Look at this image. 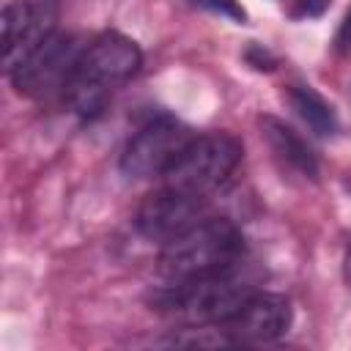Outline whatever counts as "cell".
<instances>
[{
  "label": "cell",
  "instance_id": "6da1fadb",
  "mask_svg": "<svg viewBox=\"0 0 351 351\" xmlns=\"http://www.w3.org/2000/svg\"><path fill=\"white\" fill-rule=\"evenodd\" d=\"M255 291V280L244 274L241 263H236L211 274L165 282L151 291L148 302L156 313L181 326H222Z\"/></svg>",
  "mask_w": 351,
  "mask_h": 351
},
{
  "label": "cell",
  "instance_id": "7a4b0ae2",
  "mask_svg": "<svg viewBox=\"0 0 351 351\" xmlns=\"http://www.w3.org/2000/svg\"><path fill=\"white\" fill-rule=\"evenodd\" d=\"M140 66L143 52L137 41L123 33L107 30L85 44L63 99L80 118L90 121L107 107L110 96L140 71Z\"/></svg>",
  "mask_w": 351,
  "mask_h": 351
},
{
  "label": "cell",
  "instance_id": "3957f363",
  "mask_svg": "<svg viewBox=\"0 0 351 351\" xmlns=\"http://www.w3.org/2000/svg\"><path fill=\"white\" fill-rule=\"evenodd\" d=\"M244 233L228 217H206L186 233L162 244L159 277L165 282H178L200 274H211L241 263Z\"/></svg>",
  "mask_w": 351,
  "mask_h": 351
},
{
  "label": "cell",
  "instance_id": "277c9868",
  "mask_svg": "<svg viewBox=\"0 0 351 351\" xmlns=\"http://www.w3.org/2000/svg\"><path fill=\"white\" fill-rule=\"evenodd\" d=\"M241 156H244V145L230 132L219 129V132L192 134V140L184 145L173 167L165 173V184L208 197L233 176Z\"/></svg>",
  "mask_w": 351,
  "mask_h": 351
},
{
  "label": "cell",
  "instance_id": "5b68a950",
  "mask_svg": "<svg viewBox=\"0 0 351 351\" xmlns=\"http://www.w3.org/2000/svg\"><path fill=\"white\" fill-rule=\"evenodd\" d=\"M82 49L85 44L74 33L55 30L8 74V80L19 96H27L36 101L63 96Z\"/></svg>",
  "mask_w": 351,
  "mask_h": 351
},
{
  "label": "cell",
  "instance_id": "8992f818",
  "mask_svg": "<svg viewBox=\"0 0 351 351\" xmlns=\"http://www.w3.org/2000/svg\"><path fill=\"white\" fill-rule=\"evenodd\" d=\"M192 129L173 115H156L143 123L121 151L118 170L126 181L165 178L184 145L192 140Z\"/></svg>",
  "mask_w": 351,
  "mask_h": 351
},
{
  "label": "cell",
  "instance_id": "52a82bcc",
  "mask_svg": "<svg viewBox=\"0 0 351 351\" xmlns=\"http://www.w3.org/2000/svg\"><path fill=\"white\" fill-rule=\"evenodd\" d=\"M206 217H208V197L162 184L159 189L148 192L140 200V206L134 211V228L148 241L167 244L176 236L195 228Z\"/></svg>",
  "mask_w": 351,
  "mask_h": 351
},
{
  "label": "cell",
  "instance_id": "ba28073f",
  "mask_svg": "<svg viewBox=\"0 0 351 351\" xmlns=\"http://www.w3.org/2000/svg\"><path fill=\"white\" fill-rule=\"evenodd\" d=\"M58 30V0H11L3 8V69L11 74Z\"/></svg>",
  "mask_w": 351,
  "mask_h": 351
},
{
  "label": "cell",
  "instance_id": "9c48e42d",
  "mask_svg": "<svg viewBox=\"0 0 351 351\" xmlns=\"http://www.w3.org/2000/svg\"><path fill=\"white\" fill-rule=\"evenodd\" d=\"M293 324V307L282 293L255 291L236 315H230L219 329L233 337V343H269L282 337Z\"/></svg>",
  "mask_w": 351,
  "mask_h": 351
},
{
  "label": "cell",
  "instance_id": "30bf717a",
  "mask_svg": "<svg viewBox=\"0 0 351 351\" xmlns=\"http://www.w3.org/2000/svg\"><path fill=\"white\" fill-rule=\"evenodd\" d=\"M258 126H261V137L266 140L274 162L285 173H293V176H299L304 181H315L318 178V173H321L318 156L307 145V140L299 137L296 129H291L285 121H280L274 115H261Z\"/></svg>",
  "mask_w": 351,
  "mask_h": 351
},
{
  "label": "cell",
  "instance_id": "8fae6325",
  "mask_svg": "<svg viewBox=\"0 0 351 351\" xmlns=\"http://www.w3.org/2000/svg\"><path fill=\"white\" fill-rule=\"evenodd\" d=\"M288 101L293 112L307 123V129L318 137H332L340 129L335 107L310 85H291L288 88Z\"/></svg>",
  "mask_w": 351,
  "mask_h": 351
},
{
  "label": "cell",
  "instance_id": "7c38bea8",
  "mask_svg": "<svg viewBox=\"0 0 351 351\" xmlns=\"http://www.w3.org/2000/svg\"><path fill=\"white\" fill-rule=\"evenodd\" d=\"M186 3L195 5V8H203L208 14H217L222 19H230L236 25H244L247 22V11L241 8L239 0H186Z\"/></svg>",
  "mask_w": 351,
  "mask_h": 351
},
{
  "label": "cell",
  "instance_id": "4fadbf2b",
  "mask_svg": "<svg viewBox=\"0 0 351 351\" xmlns=\"http://www.w3.org/2000/svg\"><path fill=\"white\" fill-rule=\"evenodd\" d=\"M247 63H250L252 69H261V71H271V69L277 66V60H274L261 44H252V47L247 49Z\"/></svg>",
  "mask_w": 351,
  "mask_h": 351
},
{
  "label": "cell",
  "instance_id": "5bb4252c",
  "mask_svg": "<svg viewBox=\"0 0 351 351\" xmlns=\"http://www.w3.org/2000/svg\"><path fill=\"white\" fill-rule=\"evenodd\" d=\"M329 0H299L293 8V16H321L326 11Z\"/></svg>",
  "mask_w": 351,
  "mask_h": 351
},
{
  "label": "cell",
  "instance_id": "9a60e30c",
  "mask_svg": "<svg viewBox=\"0 0 351 351\" xmlns=\"http://www.w3.org/2000/svg\"><path fill=\"white\" fill-rule=\"evenodd\" d=\"M335 49L337 52H348L351 49V8H348V14L340 22V30L335 36Z\"/></svg>",
  "mask_w": 351,
  "mask_h": 351
},
{
  "label": "cell",
  "instance_id": "2e32d148",
  "mask_svg": "<svg viewBox=\"0 0 351 351\" xmlns=\"http://www.w3.org/2000/svg\"><path fill=\"white\" fill-rule=\"evenodd\" d=\"M343 280H346V285L351 291V236H348L346 250H343Z\"/></svg>",
  "mask_w": 351,
  "mask_h": 351
}]
</instances>
